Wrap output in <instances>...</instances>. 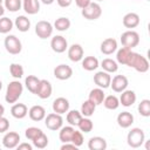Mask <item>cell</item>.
I'll return each mask as SVG.
<instances>
[{
	"mask_svg": "<svg viewBox=\"0 0 150 150\" xmlns=\"http://www.w3.org/2000/svg\"><path fill=\"white\" fill-rule=\"evenodd\" d=\"M125 66L134 68L138 73H145L149 70V61L146 60V57L138 53H135L132 50L130 52V54L128 56Z\"/></svg>",
	"mask_w": 150,
	"mask_h": 150,
	"instance_id": "obj_1",
	"label": "cell"
},
{
	"mask_svg": "<svg viewBox=\"0 0 150 150\" xmlns=\"http://www.w3.org/2000/svg\"><path fill=\"white\" fill-rule=\"evenodd\" d=\"M23 91V86L19 80H14L12 82L8 83L7 89H6V95H5V100L7 103H15Z\"/></svg>",
	"mask_w": 150,
	"mask_h": 150,
	"instance_id": "obj_2",
	"label": "cell"
},
{
	"mask_svg": "<svg viewBox=\"0 0 150 150\" xmlns=\"http://www.w3.org/2000/svg\"><path fill=\"white\" fill-rule=\"evenodd\" d=\"M145 142V134L141 128H132L127 135V143L129 146L136 149L142 146Z\"/></svg>",
	"mask_w": 150,
	"mask_h": 150,
	"instance_id": "obj_3",
	"label": "cell"
},
{
	"mask_svg": "<svg viewBox=\"0 0 150 150\" xmlns=\"http://www.w3.org/2000/svg\"><path fill=\"white\" fill-rule=\"evenodd\" d=\"M121 43L123 47H127L129 49H132L138 46L139 43V34L132 29L125 30L121 35Z\"/></svg>",
	"mask_w": 150,
	"mask_h": 150,
	"instance_id": "obj_4",
	"label": "cell"
},
{
	"mask_svg": "<svg viewBox=\"0 0 150 150\" xmlns=\"http://www.w3.org/2000/svg\"><path fill=\"white\" fill-rule=\"evenodd\" d=\"M81 14L87 20H97L102 15V8L98 2H90L87 7L82 8Z\"/></svg>",
	"mask_w": 150,
	"mask_h": 150,
	"instance_id": "obj_5",
	"label": "cell"
},
{
	"mask_svg": "<svg viewBox=\"0 0 150 150\" xmlns=\"http://www.w3.org/2000/svg\"><path fill=\"white\" fill-rule=\"evenodd\" d=\"M4 45H5V48L6 50L12 54V55H16L21 52L22 49V45H21V41L19 40V38H16L15 35H7L5 38V41H4Z\"/></svg>",
	"mask_w": 150,
	"mask_h": 150,
	"instance_id": "obj_6",
	"label": "cell"
},
{
	"mask_svg": "<svg viewBox=\"0 0 150 150\" xmlns=\"http://www.w3.org/2000/svg\"><path fill=\"white\" fill-rule=\"evenodd\" d=\"M54 30L53 25L49 21L46 20H41L35 25V34L40 38V39H48L52 36Z\"/></svg>",
	"mask_w": 150,
	"mask_h": 150,
	"instance_id": "obj_7",
	"label": "cell"
},
{
	"mask_svg": "<svg viewBox=\"0 0 150 150\" xmlns=\"http://www.w3.org/2000/svg\"><path fill=\"white\" fill-rule=\"evenodd\" d=\"M45 124H46V127L49 130L56 131V130H60V128L62 127L63 118H62V116L60 114L50 112V114L46 115V117H45Z\"/></svg>",
	"mask_w": 150,
	"mask_h": 150,
	"instance_id": "obj_8",
	"label": "cell"
},
{
	"mask_svg": "<svg viewBox=\"0 0 150 150\" xmlns=\"http://www.w3.org/2000/svg\"><path fill=\"white\" fill-rule=\"evenodd\" d=\"M129 81L124 75H115L110 81V87L115 93H122L127 89Z\"/></svg>",
	"mask_w": 150,
	"mask_h": 150,
	"instance_id": "obj_9",
	"label": "cell"
},
{
	"mask_svg": "<svg viewBox=\"0 0 150 150\" xmlns=\"http://www.w3.org/2000/svg\"><path fill=\"white\" fill-rule=\"evenodd\" d=\"M110 81H111V76L109 73L104 71V70H101V71H97L95 75H94V82L95 84L98 87V88H102V89H107L110 87Z\"/></svg>",
	"mask_w": 150,
	"mask_h": 150,
	"instance_id": "obj_10",
	"label": "cell"
},
{
	"mask_svg": "<svg viewBox=\"0 0 150 150\" xmlns=\"http://www.w3.org/2000/svg\"><path fill=\"white\" fill-rule=\"evenodd\" d=\"M52 93H53L52 83L48 80H40V83L38 86V89H36L35 95H38L42 100H46V98L50 97Z\"/></svg>",
	"mask_w": 150,
	"mask_h": 150,
	"instance_id": "obj_11",
	"label": "cell"
},
{
	"mask_svg": "<svg viewBox=\"0 0 150 150\" xmlns=\"http://www.w3.org/2000/svg\"><path fill=\"white\" fill-rule=\"evenodd\" d=\"M20 143V135L15 131H8L2 137V145L7 149H14Z\"/></svg>",
	"mask_w": 150,
	"mask_h": 150,
	"instance_id": "obj_12",
	"label": "cell"
},
{
	"mask_svg": "<svg viewBox=\"0 0 150 150\" xmlns=\"http://www.w3.org/2000/svg\"><path fill=\"white\" fill-rule=\"evenodd\" d=\"M50 47L55 53H63L68 49V42L62 35H55L50 40Z\"/></svg>",
	"mask_w": 150,
	"mask_h": 150,
	"instance_id": "obj_13",
	"label": "cell"
},
{
	"mask_svg": "<svg viewBox=\"0 0 150 150\" xmlns=\"http://www.w3.org/2000/svg\"><path fill=\"white\" fill-rule=\"evenodd\" d=\"M71 75H73V69L68 64H59L54 68V76L57 80L64 81V80L70 79Z\"/></svg>",
	"mask_w": 150,
	"mask_h": 150,
	"instance_id": "obj_14",
	"label": "cell"
},
{
	"mask_svg": "<svg viewBox=\"0 0 150 150\" xmlns=\"http://www.w3.org/2000/svg\"><path fill=\"white\" fill-rule=\"evenodd\" d=\"M68 57L73 62H79L83 59V48L79 43H73L68 47Z\"/></svg>",
	"mask_w": 150,
	"mask_h": 150,
	"instance_id": "obj_15",
	"label": "cell"
},
{
	"mask_svg": "<svg viewBox=\"0 0 150 150\" xmlns=\"http://www.w3.org/2000/svg\"><path fill=\"white\" fill-rule=\"evenodd\" d=\"M52 108H53V111L56 114H60V115L66 114L69 110V101L64 97H57L54 100Z\"/></svg>",
	"mask_w": 150,
	"mask_h": 150,
	"instance_id": "obj_16",
	"label": "cell"
},
{
	"mask_svg": "<svg viewBox=\"0 0 150 150\" xmlns=\"http://www.w3.org/2000/svg\"><path fill=\"white\" fill-rule=\"evenodd\" d=\"M136 94H135V91L134 90H128V89H125V90H123L122 91V94H121V96H120V104H122L123 107H131L135 102H136Z\"/></svg>",
	"mask_w": 150,
	"mask_h": 150,
	"instance_id": "obj_17",
	"label": "cell"
},
{
	"mask_svg": "<svg viewBox=\"0 0 150 150\" xmlns=\"http://www.w3.org/2000/svg\"><path fill=\"white\" fill-rule=\"evenodd\" d=\"M139 15L137 13H134V12H130V13H127L124 16H123V26L125 28H129V29H132L135 27H137L139 25Z\"/></svg>",
	"mask_w": 150,
	"mask_h": 150,
	"instance_id": "obj_18",
	"label": "cell"
},
{
	"mask_svg": "<svg viewBox=\"0 0 150 150\" xmlns=\"http://www.w3.org/2000/svg\"><path fill=\"white\" fill-rule=\"evenodd\" d=\"M117 50V41L114 38H108L101 43V52L104 55H111Z\"/></svg>",
	"mask_w": 150,
	"mask_h": 150,
	"instance_id": "obj_19",
	"label": "cell"
},
{
	"mask_svg": "<svg viewBox=\"0 0 150 150\" xmlns=\"http://www.w3.org/2000/svg\"><path fill=\"white\" fill-rule=\"evenodd\" d=\"M28 115H29V118L32 121H35V122L42 121L46 117V109L42 105L36 104V105L30 107V109L28 110Z\"/></svg>",
	"mask_w": 150,
	"mask_h": 150,
	"instance_id": "obj_20",
	"label": "cell"
},
{
	"mask_svg": "<svg viewBox=\"0 0 150 150\" xmlns=\"http://www.w3.org/2000/svg\"><path fill=\"white\" fill-rule=\"evenodd\" d=\"M11 115L14 118L22 120V118H25L28 115V108L23 103H15L11 108Z\"/></svg>",
	"mask_w": 150,
	"mask_h": 150,
	"instance_id": "obj_21",
	"label": "cell"
},
{
	"mask_svg": "<svg viewBox=\"0 0 150 150\" xmlns=\"http://www.w3.org/2000/svg\"><path fill=\"white\" fill-rule=\"evenodd\" d=\"M134 123V115L129 111H122L117 115V124L123 128L127 129L129 127H131V124Z\"/></svg>",
	"mask_w": 150,
	"mask_h": 150,
	"instance_id": "obj_22",
	"label": "cell"
},
{
	"mask_svg": "<svg viewBox=\"0 0 150 150\" xmlns=\"http://www.w3.org/2000/svg\"><path fill=\"white\" fill-rule=\"evenodd\" d=\"M89 150H105L107 149V141L101 136L90 137L88 141Z\"/></svg>",
	"mask_w": 150,
	"mask_h": 150,
	"instance_id": "obj_23",
	"label": "cell"
},
{
	"mask_svg": "<svg viewBox=\"0 0 150 150\" xmlns=\"http://www.w3.org/2000/svg\"><path fill=\"white\" fill-rule=\"evenodd\" d=\"M22 8L27 14L34 15L40 11V0H22Z\"/></svg>",
	"mask_w": 150,
	"mask_h": 150,
	"instance_id": "obj_24",
	"label": "cell"
},
{
	"mask_svg": "<svg viewBox=\"0 0 150 150\" xmlns=\"http://www.w3.org/2000/svg\"><path fill=\"white\" fill-rule=\"evenodd\" d=\"M104 96H105V95H104L103 89L97 87V88H94V89L90 90L89 96H88V100L91 101L93 103H95L96 107H97V105L102 104V102H103V100H104Z\"/></svg>",
	"mask_w": 150,
	"mask_h": 150,
	"instance_id": "obj_25",
	"label": "cell"
},
{
	"mask_svg": "<svg viewBox=\"0 0 150 150\" xmlns=\"http://www.w3.org/2000/svg\"><path fill=\"white\" fill-rule=\"evenodd\" d=\"M14 26L18 28L19 32L26 33V32H28L29 28H30V21H29V19H28L27 16H25V15H19V16L15 19V21H14Z\"/></svg>",
	"mask_w": 150,
	"mask_h": 150,
	"instance_id": "obj_26",
	"label": "cell"
},
{
	"mask_svg": "<svg viewBox=\"0 0 150 150\" xmlns=\"http://www.w3.org/2000/svg\"><path fill=\"white\" fill-rule=\"evenodd\" d=\"M81 61H82V68L88 71H93L97 69V67L100 66V62L95 56H86Z\"/></svg>",
	"mask_w": 150,
	"mask_h": 150,
	"instance_id": "obj_27",
	"label": "cell"
},
{
	"mask_svg": "<svg viewBox=\"0 0 150 150\" xmlns=\"http://www.w3.org/2000/svg\"><path fill=\"white\" fill-rule=\"evenodd\" d=\"M75 131V128L73 125H67V127H61L60 128V132H59V138L62 143H67L70 142L71 136Z\"/></svg>",
	"mask_w": 150,
	"mask_h": 150,
	"instance_id": "obj_28",
	"label": "cell"
},
{
	"mask_svg": "<svg viewBox=\"0 0 150 150\" xmlns=\"http://www.w3.org/2000/svg\"><path fill=\"white\" fill-rule=\"evenodd\" d=\"M101 67H102V69H103L104 71H107V73H109V74H110V73H116V71L118 70V64H117V62H116L115 60H112V59H109V57L102 60Z\"/></svg>",
	"mask_w": 150,
	"mask_h": 150,
	"instance_id": "obj_29",
	"label": "cell"
},
{
	"mask_svg": "<svg viewBox=\"0 0 150 150\" xmlns=\"http://www.w3.org/2000/svg\"><path fill=\"white\" fill-rule=\"evenodd\" d=\"M95 109H96V104L93 103V102L89 101V100H86V101L81 104V111H80V112H81L82 116H84V117H90V116L94 115Z\"/></svg>",
	"mask_w": 150,
	"mask_h": 150,
	"instance_id": "obj_30",
	"label": "cell"
},
{
	"mask_svg": "<svg viewBox=\"0 0 150 150\" xmlns=\"http://www.w3.org/2000/svg\"><path fill=\"white\" fill-rule=\"evenodd\" d=\"M39 83H40V79H38L35 75H28L25 79V86L28 89V91H30L32 94H35L36 93V89H38Z\"/></svg>",
	"mask_w": 150,
	"mask_h": 150,
	"instance_id": "obj_31",
	"label": "cell"
},
{
	"mask_svg": "<svg viewBox=\"0 0 150 150\" xmlns=\"http://www.w3.org/2000/svg\"><path fill=\"white\" fill-rule=\"evenodd\" d=\"M103 105L109 109V110H116L118 107H120V100L117 96L115 95H109V96H104V100H103Z\"/></svg>",
	"mask_w": 150,
	"mask_h": 150,
	"instance_id": "obj_32",
	"label": "cell"
},
{
	"mask_svg": "<svg viewBox=\"0 0 150 150\" xmlns=\"http://www.w3.org/2000/svg\"><path fill=\"white\" fill-rule=\"evenodd\" d=\"M56 30L59 32H66L70 28V20L66 16H61V18H57L54 22V26H53Z\"/></svg>",
	"mask_w": 150,
	"mask_h": 150,
	"instance_id": "obj_33",
	"label": "cell"
},
{
	"mask_svg": "<svg viewBox=\"0 0 150 150\" xmlns=\"http://www.w3.org/2000/svg\"><path fill=\"white\" fill-rule=\"evenodd\" d=\"M82 117L83 116L79 110H68L67 111V122L69 123V125H73V127L76 125L77 127V124Z\"/></svg>",
	"mask_w": 150,
	"mask_h": 150,
	"instance_id": "obj_34",
	"label": "cell"
},
{
	"mask_svg": "<svg viewBox=\"0 0 150 150\" xmlns=\"http://www.w3.org/2000/svg\"><path fill=\"white\" fill-rule=\"evenodd\" d=\"M77 127H79V129H80L81 132L88 134V132H90V131L93 130L94 123H93V121H91L89 117H84V116H83V117L81 118V121L79 122Z\"/></svg>",
	"mask_w": 150,
	"mask_h": 150,
	"instance_id": "obj_35",
	"label": "cell"
},
{
	"mask_svg": "<svg viewBox=\"0 0 150 150\" xmlns=\"http://www.w3.org/2000/svg\"><path fill=\"white\" fill-rule=\"evenodd\" d=\"M14 22L6 16H1L0 18V33L1 34H7L13 29Z\"/></svg>",
	"mask_w": 150,
	"mask_h": 150,
	"instance_id": "obj_36",
	"label": "cell"
},
{
	"mask_svg": "<svg viewBox=\"0 0 150 150\" xmlns=\"http://www.w3.org/2000/svg\"><path fill=\"white\" fill-rule=\"evenodd\" d=\"M138 112L141 116L143 117H149L150 116V100L148 98H144L139 102L138 104Z\"/></svg>",
	"mask_w": 150,
	"mask_h": 150,
	"instance_id": "obj_37",
	"label": "cell"
},
{
	"mask_svg": "<svg viewBox=\"0 0 150 150\" xmlns=\"http://www.w3.org/2000/svg\"><path fill=\"white\" fill-rule=\"evenodd\" d=\"M130 52H131V49H129V48H127V47L120 48V49L117 50V53H116V60H117V62L121 63V64H125Z\"/></svg>",
	"mask_w": 150,
	"mask_h": 150,
	"instance_id": "obj_38",
	"label": "cell"
},
{
	"mask_svg": "<svg viewBox=\"0 0 150 150\" xmlns=\"http://www.w3.org/2000/svg\"><path fill=\"white\" fill-rule=\"evenodd\" d=\"M32 142H33V146H35L38 149H45L48 145V137L45 132H42L36 138H34Z\"/></svg>",
	"mask_w": 150,
	"mask_h": 150,
	"instance_id": "obj_39",
	"label": "cell"
},
{
	"mask_svg": "<svg viewBox=\"0 0 150 150\" xmlns=\"http://www.w3.org/2000/svg\"><path fill=\"white\" fill-rule=\"evenodd\" d=\"M5 9L9 12H18L22 6V0H4Z\"/></svg>",
	"mask_w": 150,
	"mask_h": 150,
	"instance_id": "obj_40",
	"label": "cell"
},
{
	"mask_svg": "<svg viewBox=\"0 0 150 150\" xmlns=\"http://www.w3.org/2000/svg\"><path fill=\"white\" fill-rule=\"evenodd\" d=\"M9 73H11V75L14 79H21L23 76L25 70H23V67L21 64H19V63H12L9 66Z\"/></svg>",
	"mask_w": 150,
	"mask_h": 150,
	"instance_id": "obj_41",
	"label": "cell"
},
{
	"mask_svg": "<svg viewBox=\"0 0 150 150\" xmlns=\"http://www.w3.org/2000/svg\"><path fill=\"white\" fill-rule=\"evenodd\" d=\"M43 131L40 129V128H36V127H29L25 130V136L27 139L29 141H33L34 138H36L40 134H42Z\"/></svg>",
	"mask_w": 150,
	"mask_h": 150,
	"instance_id": "obj_42",
	"label": "cell"
},
{
	"mask_svg": "<svg viewBox=\"0 0 150 150\" xmlns=\"http://www.w3.org/2000/svg\"><path fill=\"white\" fill-rule=\"evenodd\" d=\"M70 142H71L73 144H75L77 148L81 146V145L83 144V135H82V132L75 129V131H74V134H73V136H71Z\"/></svg>",
	"mask_w": 150,
	"mask_h": 150,
	"instance_id": "obj_43",
	"label": "cell"
},
{
	"mask_svg": "<svg viewBox=\"0 0 150 150\" xmlns=\"http://www.w3.org/2000/svg\"><path fill=\"white\" fill-rule=\"evenodd\" d=\"M8 128H9L8 120L6 117H4V116H0V134L6 132L8 130Z\"/></svg>",
	"mask_w": 150,
	"mask_h": 150,
	"instance_id": "obj_44",
	"label": "cell"
},
{
	"mask_svg": "<svg viewBox=\"0 0 150 150\" xmlns=\"http://www.w3.org/2000/svg\"><path fill=\"white\" fill-rule=\"evenodd\" d=\"M91 1L90 0H75V4H76V6L79 7V8H84V7H87L89 4H90Z\"/></svg>",
	"mask_w": 150,
	"mask_h": 150,
	"instance_id": "obj_45",
	"label": "cell"
},
{
	"mask_svg": "<svg viewBox=\"0 0 150 150\" xmlns=\"http://www.w3.org/2000/svg\"><path fill=\"white\" fill-rule=\"evenodd\" d=\"M69 149H74V150H76L77 146H76L75 144H73L71 142H67V143H63V144L61 145V150H69Z\"/></svg>",
	"mask_w": 150,
	"mask_h": 150,
	"instance_id": "obj_46",
	"label": "cell"
},
{
	"mask_svg": "<svg viewBox=\"0 0 150 150\" xmlns=\"http://www.w3.org/2000/svg\"><path fill=\"white\" fill-rule=\"evenodd\" d=\"M56 2H57V5H59L60 7L66 8V7H69V6L71 5L73 0H56Z\"/></svg>",
	"mask_w": 150,
	"mask_h": 150,
	"instance_id": "obj_47",
	"label": "cell"
},
{
	"mask_svg": "<svg viewBox=\"0 0 150 150\" xmlns=\"http://www.w3.org/2000/svg\"><path fill=\"white\" fill-rule=\"evenodd\" d=\"M16 148H18V150H32L33 145H30L28 143H19Z\"/></svg>",
	"mask_w": 150,
	"mask_h": 150,
	"instance_id": "obj_48",
	"label": "cell"
},
{
	"mask_svg": "<svg viewBox=\"0 0 150 150\" xmlns=\"http://www.w3.org/2000/svg\"><path fill=\"white\" fill-rule=\"evenodd\" d=\"M42 4H45V5H52L55 0H40Z\"/></svg>",
	"mask_w": 150,
	"mask_h": 150,
	"instance_id": "obj_49",
	"label": "cell"
},
{
	"mask_svg": "<svg viewBox=\"0 0 150 150\" xmlns=\"http://www.w3.org/2000/svg\"><path fill=\"white\" fill-rule=\"evenodd\" d=\"M4 114H5V107L0 104V116H4Z\"/></svg>",
	"mask_w": 150,
	"mask_h": 150,
	"instance_id": "obj_50",
	"label": "cell"
},
{
	"mask_svg": "<svg viewBox=\"0 0 150 150\" xmlns=\"http://www.w3.org/2000/svg\"><path fill=\"white\" fill-rule=\"evenodd\" d=\"M4 13H5V7L2 5H0V18L4 15Z\"/></svg>",
	"mask_w": 150,
	"mask_h": 150,
	"instance_id": "obj_51",
	"label": "cell"
},
{
	"mask_svg": "<svg viewBox=\"0 0 150 150\" xmlns=\"http://www.w3.org/2000/svg\"><path fill=\"white\" fill-rule=\"evenodd\" d=\"M2 89V82H1V80H0V90Z\"/></svg>",
	"mask_w": 150,
	"mask_h": 150,
	"instance_id": "obj_52",
	"label": "cell"
},
{
	"mask_svg": "<svg viewBox=\"0 0 150 150\" xmlns=\"http://www.w3.org/2000/svg\"><path fill=\"white\" fill-rule=\"evenodd\" d=\"M2 1H4V0H0V5H1V4H2Z\"/></svg>",
	"mask_w": 150,
	"mask_h": 150,
	"instance_id": "obj_53",
	"label": "cell"
},
{
	"mask_svg": "<svg viewBox=\"0 0 150 150\" xmlns=\"http://www.w3.org/2000/svg\"><path fill=\"white\" fill-rule=\"evenodd\" d=\"M97 1H103V0H97Z\"/></svg>",
	"mask_w": 150,
	"mask_h": 150,
	"instance_id": "obj_54",
	"label": "cell"
}]
</instances>
